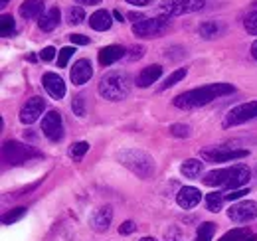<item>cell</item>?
Wrapping results in <instances>:
<instances>
[{
    "label": "cell",
    "instance_id": "1",
    "mask_svg": "<svg viewBox=\"0 0 257 241\" xmlns=\"http://www.w3.org/2000/svg\"><path fill=\"white\" fill-rule=\"evenodd\" d=\"M233 91L235 89L231 83H210V85H202V87H196V89L176 95L172 103L178 109H196V107H204V105L212 103L214 99L231 95Z\"/></svg>",
    "mask_w": 257,
    "mask_h": 241
},
{
    "label": "cell",
    "instance_id": "2",
    "mask_svg": "<svg viewBox=\"0 0 257 241\" xmlns=\"http://www.w3.org/2000/svg\"><path fill=\"white\" fill-rule=\"evenodd\" d=\"M133 87V79L127 71L115 69V71H107L101 81H99V95L107 101H123L127 99Z\"/></svg>",
    "mask_w": 257,
    "mask_h": 241
},
{
    "label": "cell",
    "instance_id": "3",
    "mask_svg": "<svg viewBox=\"0 0 257 241\" xmlns=\"http://www.w3.org/2000/svg\"><path fill=\"white\" fill-rule=\"evenodd\" d=\"M117 160L128 168L133 174H137L139 178L147 180L155 174V160L151 154H147L145 151L139 149H125L117 154Z\"/></svg>",
    "mask_w": 257,
    "mask_h": 241
},
{
    "label": "cell",
    "instance_id": "4",
    "mask_svg": "<svg viewBox=\"0 0 257 241\" xmlns=\"http://www.w3.org/2000/svg\"><path fill=\"white\" fill-rule=\"evenodd\" d=\"M34 156H40V154L34 151L32 147L22 145L18 141H6L4 147H2V160L6 164H10V166L24 164V162H28Z\"/></svg>",
    "mask_w": 257,
    "mask_h": 241
},
{
    "label": "cell",
    "instance_id": "5",
    "mask_svg": "<svg viewBox=\"0 0 257 241\" xmlns=\"http://www.w3.org/2000/svg\"><path fill=\"white\" fill-rule=\"evenodd\" d=\"M168 28V16H159V18H145L137 24H133V34L145 40L151 38H161Z\"/></svg>",
    "mask_w": 257,
    "mask_h": 241
},
{
    "label": "cell",
    "instance_id": "6",
    "mask_svg": "<svg viewBox=\"0 0 257 241\" xmlns=\"http://www.w3.org/2000/svg\"><path fill=\"white\" fill-rule=\"evenodd\" d=\"M206 0H162L161 10L166 16H182L202 10Z\"/></svg>",
    "mask_w": 257,
    "mask_h": 241
},
{
    "label": "cell",
    "instance_id": "7",
    "mask_svg": "<svg viewBox=\"0 0 257 241\" xmlns=\"http://www.w3.org/2000/svg\"><path fill=\"white\" fill-rule=\"evenodd\" d=\"M251 119H257V101L241 103V105L233 107L231 111H227L224 119V127H237V125H243V123Z\"/></svg>",
    "mask_w": 257,
    "mask_h": 241
},
{
    "label": "cell",
    "instance_id": "8",
    "mask_svg": "<svg viewBox=\"0 0 257 241\" xmlns=\"http://www.w3.org/2000/svg\"><path fill=\"white\" fill-rule=\"evenodd\" d=\"M227 217L235 223H249L257 219V202L253 200H241L229 206L227 210Z\"/></svg>",
    "mask_w": 257,
    "mask_h": 241
},
{
    "label": "cell",
    "instance_id": "9",
    "mask_svg": "<svg viewBox=\"0 0 257 241\" xmlns=\"http://www.w3.org/2000/svg\"><path fill=\"white\" fill-rule=\"evenodd\" d=\"M249 152L243 149H225V147H214V149H206L202 151V160L206 162H233L239 158H245Z\"/></svg>",
    "mask_w": 257,
    "mask_h": 241
},
{
    "label": "cell",
    "instance_id": "10",
    "mask_svg": "<svg viewBox=\"0 0 257 241\" xmlns=\"http://www.w3.org/2000/svg\"><path fill=\"white\" fill-rule=\"evenodd\" d=\"M42 133L48 141L52 143H60L64 139V120L58 111H50L44 115L42 119Z\"/></svg>",
    "mask_w": 257,
    "mask_h": 241
},
{
    "label": "cell",
    "instance_id": "11",
    "mask_svg": "<svg viewBox=\"0 0 257 241\" xmlns=\"http://www.w3.org/2000/svg\"><path fill=\"white\" fill-rule=\"evenodd\" d=\"M44 111H46V101L42 97H32V99H28L22 105V109H20V120L24 125H32V123H36V120L44 115Z\"/></svg>",
    "mask_w": 257,
    "mask_h": 241
},
{
    "label": "cell",
    "instance_id": "12",
    "mask_svg": "<svg viewBox=\"0 0 257 241\" xmlns=\"http://www.w3.org/2000/svg\"><path fill=\"white\" fill-rule=\"evenodd\" d=\"M93 75V65L89 60H77L73 63L71 71H69V77H71V83L73 85H85Z\"/></svg>",
    "mask_w": 257,
    "mask_h": 241
},
{
    "label": "cell",
    "instance_id": "13",
    "mask_svg": "<svg viewBox=\"0 0 257 241\" xmlns=\"http://www.w3.org/2000/svg\"><path fill=\"white\" fill-rule=\"evenodd\" d=\"M200 200H202V192L198 188H194V186H184L176 194V204L182 210H192L200 204Z\"/></svg>",
    "mask_w": 257,
    "mask_h": 241
},
{
    "label": "cell",
    "instance_id": "14",
    "mask_svg": "<svg viewBox=\"0 0 257 241\" xmlns=\"http://www.w3.org/2000/svg\"><path fill=\"white\" fill-rule=\"evenodd\" d=\"M249 178H251V170L245 164H235V166H231V174H229V180L224 190H229V192L239 190L249 182Z\"/></svg>",
    "mask_w": 257,
    "mask_h": 241
},
{
    "label": "cell",
    "instance_id": "15",
    "mask_svg": "<svg viewBox=\"0 0 257 241\" xmlns=\"http://www.w3.org/2000/svg\"><path fill=\"white\" fill-rule=\"evenodd\" d=\"M42 83H44V89L48 91V95H50V97H54V99H64L65 83H64V79H62L58 73H52V71L44 73Z\"/></svg>",
    "mask_w": 257,
    "mask_h": 241
},
{
    "label": "cell",
    "instance_id": "16",
    "mask_svg": "<svg viewBox=\"0 0 257 241\" xmlns=\"http://www.w3.org/2000/svg\"><path fill=\"white\" fill-rule=\"evenodd\" d=\"M111 221H113V208H111V206H101V208H97V210L93 211V215H91V219H89L91 227L95 229L97 233L107 231L109 225H111Z\"/></svg>",
    "mask_w": 257,
    "mask_h": 241
},
{
    "label": "cell",
    "instance_id": "17",
    "mask_svg": "<svg viewBox=\"0 0 257 241\" xmlns=\"http://www.w3.org/2000/svg\"><path fill=\"white\" fill-rule=\"evenodd\" d=\"M162 75V65L159 63H153V65H147V67H143L141 69V73L137 75V79H135V83H137V87H151L153 83H157L159 79H161Z\"/></svg>",
    "mask_w": 257,
    "mask_h": 241
},
{
    "label": "cell",
    "instance_id": "18",
    "mask_svg": "<svg viewBox=\"0 0 257 241\" xmlns=\"http://www.w3.org/2000/svg\"><path fill=\"white\" fill-rule=\"evenodd\" d=\"M123 56H127V50H125L123 46H117V44L105 46V48L99 50V63L105 65V67H109V65H113L115 61L121 60Z\"/></svg>",
    "mask_w": 257,
    "mask_h": 241
},
{
    "label": "cell",
    "instance_id": "19",
    "mask_svg": "<svg viewBox=\"0 0 257 241\" xmlns=\"http://www.w3.org/2000/svg\"><path fill=\"white\" fill-rule=\"evenodd\" d=\"M60 20H62V12H60V8H50V10H46V12L40 16L38 26H40V30L42 32H52L60 26Z\"/></svg>",
    "mask_w": 257,
    "mask_h": 241
},
{
    "label": "cell",
    "instance_id": "20",
    "mask_svg": "<svg viewBox=\"0 0 257 241\" xmlns=\"http://www.w3.org/2000/svg\"><path fill=\"white\" fill-rule=\"evenodd\" d=\"M229 174H231V166L229 168H218V170H212L208 172L202 182L206 186H212V188H225V184L229 180Z\"/></svg>",
    "mask_w": 257,
    "mask_h": 241
},
{
    "label": "cell",
    "instance_id": "21",
    "mask_svg": "<svg viewBox=\"0 0 257 241\" xmlns=\"http://www.w3.org/2000/svg\"><path fill=\"white\" fill-rule=\"evenodd\" d=\"M44 14V0H24L20 4V16L24 20H34Z\"/></svg>",
    "mask_w": 257,
    "mask_h": 241
},
{
    "label": "cell",
    "instance_id": "22",
    "mask_svg": "<svg viewBox=\"0 0 257 241\" xmlns=\"http://www.w3.org/2000/svg\"><path fill=\"white\" fill-rule=\"evenodd\" d=\"M180 172H182V176L184 178H200L202 176V172H204V162L200 160V158H188V160H184L182 164H180Z\"/></svg>",
    "mask_w": 257,
    "mask_h": 241
},
{
    "label": "cell",
    "instance_id": "23",
    "mask_svg": "<svg viewBox=\"0 0 257 241\" xmlns=\"http://www.w3.org/2000/svg\"><path fill=\"white\" fill-rule=\"evenodd\" d=\"M111 24H113V18H111V12H107V10H97L89 16V26L97 32L109 30Z\"/></svg>",
    "mask_w": 257,
    "mask_h": 241
},
{
    "label": "cell",
    "instance_id": "24",
    "mask_svg": "<svg viewBox=\"0 0 257 241\" xmlns=\"http://www.w3.org/2000/svg\"><path fill=\"white\" fill-rule=\"evenodd\" d=\"M224 32V28L218 24V22H202L200 26H198V34L204 38V40H214V38H218L220 34Z\"/></svg>",
    "mask_w": 257,
    "mask_h": 241
},
{
    "label": "cell",
    "instance_id": "25",
    "mask_svg": "<svg viewBox=\"0 0 257 241\" xmlns=\"http://www.w3.org/2000/svg\"><path fill=\"white\" fill-rule=\"evenodd\" d=\"M224 202H225V194L222 192H212L206 196V208L212 211V213H218V211L224 208Z\"/></svg>",
    "mask_w": 257,
    "mask_h": 241
},
{
    "label": "cell",
    "instance_id": "26",
    "mask_svg": "<svg viewBox=\"0 0 257 241\" xmlns=\"http://www.w3.org/2000/svg\"><path fill=\"white\" fill-rule=\"evenodd\" d=\"M214 231H216V223L204 221V223L198 227V231H196V241H212Z\"/></svg>",
    "mask_w": 257,
    "mask_h": 241
},
{
    "label": "cell",
    "instance_id": "27",
    "mask_svg": "<svg viewBox=\"0 0 257 241\" xmlns=\"http://www.w3.org/2000/svg\"><path fill=\"white\" fill-rule=\"evenodd\" d=\"M14 30H16L14 18L10 14H2V18H0V36L2 38H10L14 34Z\"/></svg>",
    "mask_w": 257,
    "mask_h": 241
},
{
    "label": "cell",
    "instance_id": "28",
    "mask_svg": "<svg viewBox=\"0 0 257 241\" xmlns=\"http://www.w3.org/2000/svg\"><path fill=\"white\" fill-rule=\"evenodd\" d=\"M249 227H235V229H229L227 233H224L220 241H243L245 237H249Z\"/></svg>",
    "mask_w": 257,
    "mask_h": 241
},
{
    "label": "cell",
    "instance_id": "29",
    "mask_svg": "<svg viewBox=\"0 0 257 241\" xmlns=\"http://www.w3.org/2000/svg\"><path fill=\"white\" fill-rule=\"evenodd\" d=\"M186 67H180V69H176V71H172L166 79H164V83L161 85V89H168V87H172V85H176L178 81H182L184 77H186Z\"/></svg>",
    "mask_w": 257,
    "mask_h": 241
},
{
    "label": "cell",
    "instance_id": "30",
    "mask_svg": "<svg viewBox=\"0 0 257 241\" xmlns=\"http://www.w3.org/2000/svg\"><path fill=\"white\" fill-rule=\"evenodd\" d=\"M89 151V143H85V141H79V143H73L71 147H69V151L67 154L73 158V160H81L83 156H85V152Z\"/></svg>",
    "mask_w": 257,
    "mask_h": 241
},
{
    "label": "cell",
    "instance_id": "31",
    "mask_svg": "<svg viewBox=\"0 0 257 241\" xmlns=\"http://www.w3.org/2000/svg\"><path fill=\"white\" fill-rule=\"evenodd\" d=\"M26 215V208H14V210H10L8 213H4L2 215V223L4 225H10V223H16V221H20L22 217Z\"/></svg>",
    "mask_w": 257,
    "mask_h": 241
},
{
    "label": "cell",
    "instance_id": "32",
    "mask_svg": "<svg viewBox=\"0 0 257 241\" xmlns=\"http://www.w3.org/2000/svg\"><path fill=\"white\" fill-rule=\"evenodd\" d=\"M85 20V10L81 8V6H73V8H69L67 10V22L69 24H81Z\"/></svg>",
    "mask_w": 257,
    "mask_h": 241
},
{
    "label": "cell",
    "instance_id": "33",
    "mask_svg": "<svg viewBox=\"0 0 257 241\" xmlns=\"http://www.w3.org/2000/svg\"><path fill=\"white\" fill-rule=\"evenodd\" d=\"M190 127L188 125H182V123H174L172 127H170V135L172 137H178V139H188L190 137Z\"/></svg>",
    "mask_w": 257,
    "mask_h": 241
},
{
    "label": "cell",
    "instance_id": "34",
    "mask_svg": "<svg viewBox=\"0 0 257 241\" xmlns=\"http://www.w3.org/2000/svg\"><path fill=\"white\" fill-rule=\"evenodd\" d=\"M75 54V48H71V46H65L62 48L60 52H58V67H65L67 65V61L71 60V56Z\"/></svg>",
    "mask_w": 257,
    "mask_h": 241
},
{
    "label": "cell",
    "instance_id": "35",
    "mask_svg": "<svg viewBox=\"0 0 257 241\" xmlns=\"http://www.w3.org/2000/svg\"><path fill=\"white\" fill-rule=\"evenodd\" d=\"M71 109H73V115L85 117V99H83V95H75V97H73Z\"/></svg>",
    "mask_w": 257,
    "mask_h": 241
},
{
    "label": "cell",
    "instance_id": "36",
    "mask_svg": "<svg viewBox=\"0 0 257 241\" xmlns=\"http://www.w3.org/2000/svg\"><path fill=\"white\" fill-rule=\"evenodd\" d=\"M243 26H245V30L249 32V34L257 36V10L255 12H251V14H247V18H245Z\"/></svg>",
    "mask_w": 257,
    "mask_h": 241
},
{
    "label": "cell",
    "instance_id": "37",
    "mask_svg": "<svg viewBox=\"0 0 257 241\" xmlns=\"http://www.w3.org/2000/svg\"><path fill=\"white\" fill-rule=\"evenodd\" d=\"M245 194H249V190H245V188H239V190H231L229 194H225V200H227V202H235V200L243 198Z\"/></svg>",
    "mask_w": 257,
    "mask_h": 241
},
{
    "label": "cell",
    "instance_id": "38",
    "mask_svg": "<svg viewBox=\"0 0 257 241\" xmlns=\"http://www.w3.org/2000/svg\"><path fill=\"white\" fill-rule=\"evenodd\" d=\"M69 40L73 46H87L89 44V38L83 34H69Z\"/></svg>",
    "mask_w": 257,
    "mask_h": 241
},
{
    "label": "cell",
    "instance_id": "39",
    "mask_svg": "<svg viewBox=\"0 0 257 241\" xmlns=\"http://www.w3.org/2000/svg\"><path fill=\"white\" fill-rule=\"evenodd\" d=\"M145 56V46H133L131 48V54H128V60L135 61V60H141Z\"/></svg>",
    "mask_w": 257,
    "mask_h": 241
},
{
    "label": "cell",
    "instance_id": "40",
    "mask_svg": "<svg viewBox=\"0 0 257 241\" xmlns=\"http://www.w3.org/2000/svg\"><path fill=\"white\" fill-rule=\"evenodd\" d=\"M135 229H137V223L128 219V221H125V223H123V225L119 227V233H121V235H131V233H133Z\"/></svg>",
    "mask_w": 257,
    "mask_h": 241
},
{
    "label": "cell",
    "instance_id": "41",
    "mask_svg": "<svg viewBox=\"0 0 257 241\" xmlns=\"http://www.w3.org/2000/svg\"><path fill=\"white\" fill-rule=\"evenodd\" d=\"M40 58L44 61H52L56 58V48H52V46H48V48H44L42 52H40Z\"/></svg>",
    "mask_w": 257,
    "mask_h": 241
},
{
    "label": "cell",
    "instance_id": "42",
    "mask_svg": "<svg viewBox=\"0 0 257 241\" xmlns=\"http://www.w3.org/2000/svg\"><path fill=\"white\" fill-rule=\"evenodd\" d=\"M128 4H135V6H149L153 0H127Z\"/></svg>",
    "mask_w": 257,
    "mask_h": 241
},
{
    "label": "cell",
    "instance_id": "43",
    "mask_svg": "<svg viewBox=\"0 0 257 241\" xmlns=\"http://www.w3.org/2000/svg\"><path fill=\"white\" fill-rule=\"evenodd\" d=\"M77 4H85V6H97L101 4V0H75Z\"/></svg>",
    "mask_w": 257,
    "mask_h": 241
},
{
    "label": "cell",
    "instance_id": "44",
    "mask_svg": "<svg viewBox=\"0 0 257 241\" xmlns=\"http://www.w3.org/2000/svg\"><path fill=\"white\" fill-rule=\"evenodd\" d=\"M128 18H131V20H135V24H137V22H141V20H145V16H143V14H139V12H131V14H128Z\"/></svg>",
    "mask_w": 257,
    "mask_h": 241
},
{
    "label": "cell",
    "instance_id": "45",
    "mask_svg": "<svg viewBox=\"0 0 257 241\" xmlns=\"http://www.w3.org/2000/svg\"><path fill=\"white\" fill-rule=\"evenodd\" d=\"M113 16H115V20H117V22H125V16H123L119 10H115V12H113Z\"/></svg>",
    "mask_w": 257,
    "mask_h": 241
},
{
    "label": "cell",
    "instance_id": "46",
    "mask_svg": "<svg viewBox=\"0 0 257 241\" xmlns=\"http://www.w3.org/2000/svg\"><path fill=\"white\" fill-rule=\"evenodd\" d=\"M251 56H253V60H257V40L251 44Z\"/></svg>",
    "mask_w": 257,
    "mask_h": 241
},
{
    "label": "cell",
    "instance_id": "47",
    "mask_svg": "<svg viewBox=\"0 0 257 241\" xmlns=\"http://www.w3.org/2000/svg\"><path fill=\"white\" fill-rule=\"evenodd\" d=\"M243 241H257V235H249V237H245Z\"/></svg>",
    "mask_w": 257,
    "mask_h": 241
},
{
    "label": "cell",
    "instance_id": "48",
    "mask_svg": "<svg viewBox=\"0 0 257 241\" xmlns=\"http://www.w3.org/2000/svg\"><path fill=\"white\" fill-rule=\"evenodd\" d=\"M8 2H10V0H0V6L4 8V6H8Z\"/></svg>",
    "mask_w": 257,
    "mask_h": 241
},
{
    "label": "cell",
    "instance_id": "49",
    "mask_svg": "<svg viewBox=\"0 0 257 241\" xmlns=\"http://www.w3.org/2000/svg\"><path fill=\"white\" fill-rule=\"evenodd\" d=\"M141 241H157V239H155V237H143Z\"/></svg>",
    "mask_w": 257,
    "mask_h": 241
}]
</instances>
